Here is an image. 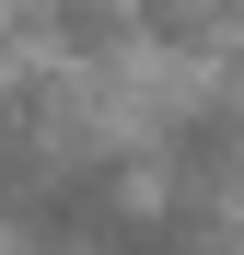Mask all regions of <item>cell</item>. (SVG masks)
Listing matches in <instances>:
<instances>
[{
  "label": "cell",
  "mask_w": 244,
  "mask_h": 255,
  "mask_svg": "<svg viewBox=\"0 0 244 255\" xmlns=\"http://www.w3.org/2000/svg\"><path fill=\"white\" fill-rule=\"evenodd\" d=\"M23 151H35L23 139V105H0V186H23Z\"/></svg>",
  "instance_id": "2"
},
{
  "label": "cell",
  "mask_w": 244,
  "mask_h": 255,
  "mask_svg": "<svg viewBox=\"0 0 244 255\" xmlns=\"http://www.w3.org/2000/svg\"><path fill=\"white\" fill-rule=\"evenodd\" d=\"M47 23H58V47H116L128 35V0H47Z\"/></svg>",
  "instance_id": "1"
}]
</instances>
